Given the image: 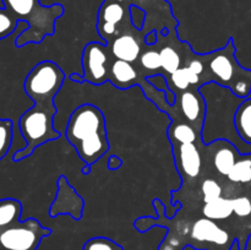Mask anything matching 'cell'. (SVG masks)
<instances>
[{
  "label": "cell",
  "mask_w": 251,
  "mask_h": 250,
  "mask_svg": "<svg viewBox=\"0 0 251 250\" xmlns=\"http://www.w3.org/2000/svg\"><path fill=\"white\" fill-rule=\"evenodd\" d=\"M120 166H122V161H120V158H118L117 156L110 157L109 162H108V168L112 169V171H114V169L119 168Z\"/></svg>",
  "instance_id": "32"
},
{
  "label": "cell",
  "mask_w": 251,
  "mask_h": 250,
  "mask_svg": "<svg viewBox=\"0 0 251 250\" xmlns=\"http://www.w3.org/2000/svg\"><path fill=\"white\" fill-rule=\"evenodd\" d=\"M139 73L131 63L115 59L110 66L109 81L119 88H129L137 82Z\"/></svg>",
  "instance_id": "15"
},
{
  "label": "cell",
  "mask_w": 251,
  "mask_h": 250,
  "mask_svg": "<svg viewBox=\"0 0 251 250\" xmlns=\"http://www.w3.org/2000/svg\"><path fill=\"white\" fill-rule=\"evenodd\" d=\"M201 195L205 203L212 202L217 199L222 198L223 188L216 179L207 178L201 183Z\"/></svg>",
  "instance_id": "24"
},
{
  "label": "cell",
  "mask_w": 251,
  "mask_h": 250,
  "mask_svg": "<svg viewBox=\"0 0 251 250\" xmlns=\"http://www.w3.org/2000/svg\"><path fill=\"white\" fill-rule=\"evenodd\" d=\"M22 211V202L17 199H0V229L21 221Z\"/></svg>",
  "instance_id": "17"
},
{
  "label": "cell",
  "mask_w": 251,
  "mask_h": 250,
  "mask_svg": "<svg viewBox=\"0 0 251 250\" xmlns=\"http://www.w3.org/2000/svg\"><path fill=\"white\" fill-rule=\"evenodd\" d=\"M234 213L233 211V199L220 198L212 202L205 203L202 207L203 217L218 222L228 220Z\"/></svg>",
  "instance_id": "19"
},
{
  "label": "cell",
  "mask_w": 251,
  "mask_h": 250,
  "mask_svg": "<svg viewBox=\"0 0 251 250\" xmlns=\"http://www.w3.org/2000/svg\"><path fill=\"white\" fill-rule=\"evenodd\" d=\"M83 199L76 194L68 179L60 175L58 180V194L53 205L50 206L49 215L51 217H56L58 215H70L75 220H80L83 212Z\"/></svg>",
  "instance_id": "10"
},
{
  "label": "cell",
  "mask_w": 251,
  "mask_h": 250,
  "mask_svg": "<svg viewBox=\"0 0 251 250\" xmlns=\"http://www.w3.org/2000/svg\"><path fill=\"white\" fill-rule=\"evenodd\" d=\"M234 123L239 136L245 142L251 144V98H245L238 107Z\"/></svg>",
  "instance_id": "20"
},
{
  "label": "cell",
  "mask_w": 251,
  "mask_h": 250,
  "mask_svg": "<svg viewBox=\"0 0 251 250\" xmlns=\"http://www.w3.org/2000/svg\"><path fill=\"white\" fill-rule=\"evenodd\" d=\"M227 179L233 184L251 183V154H242L238 158Z\"/></svg>",
  "instance_id": "21"
},
{
  "label": "cell",
  "mask_w": 251,
  "mask_h": 250,
  "mask_svg": "<svg viewBox=\"0 0 251 250\" xmlns=\"http://www.w3.org/2000/svg\"><path fill=\"white\" fill-rule=\"evenodd\" d=\"M112 58H114L108 44L102 42H91L83 48L81 64L85 82L102 85L109 81Z\"/></svg>",
  "instance_id": "7"
},
{
  "label": "cell",
  "mask_w": 251,
  "mask_h": 250,
  "mask_svg": "<svg viewBox=\"0 0 251 250\" xmlns=\"http://www.w3.org/2000/svg\"><path fill=\"white\" fill-rule=\"evenodd\" d=\"M191 238L199 243L216 245L217 248H227L232 249L234 240H232L230 234L223 229L216 221L202 217L199 218L191 227Z\"/></svg>",
  "instance_id": "12"
},
{
  "label": "cell",
  "mask_w": 251,
  "mask_h": 250,
  "mask_svg": "<svg viewBox=\"0 0 251 250\" xmlns=\"http://www.w3.org/2000/svg\"><path fill=\"white\" fill-rule=\"evenodd\" d=\"M205 73L202 75V85L216 82L227 87L240 98H248L251 93V69L244 68L235 56V46L229 39L225 47L201 54Z\"/></svg>",
  "instance_id": "4"
},
{
  "label": "cell",
  "mask_w": 251,
  "mask_h": 250,
  "mask_svg": "<svg viewBox=\"0 0 251 250\" xmlns=\"http://www.w3.org/2000/svg\"><path fill=\"white\" fill-rule=\"evenodd\" d=\"M50 233L36 218L21 220L0 229V250H37Z\"/></svg>",
  "instance_id": "6"
},
{
  "label": "cell",
  "mask_w": 251,
  "mask_h": 250,
  "mask_svg": "<svg viewBox=\"0 0 251 250\" xmlns=\"http://www.w3.org/2000/svg\"><path fill=\"white\" fill-rule=\"evenodd\" d=\"M176 167L183 181L196 180L202 173L203 158L196 144L173 145Z\"/></svg>",
  "instance_id": "9"
},
{
  "label": "cell",
  "mask_w": 251,
  "mask_h": 250,
  "mask_svg": "<svg viewBox=\"0 0 251 250\" xmlns=\"http://www.w3.org/2000/svg\"><path fill=\"white\" fill-rule=\"evenodd\" d=\"M1 2L17 21H25L29 26L16 38L17 48L42 43L47 36H53L56 20L64 14L60 4L44 6L41 0H1Z\"/></svg>",
  "instance_id": "5"
},
{
  "label": "cell",
  "mask_w": 251,
  "mask_h": 250,
  "mask_svg": "<svg viewBox=\"0 0 251 250\" xmlns=\"http://www.w3.org/2000/svg\"><path fill=\"white\" fill-rule=\"evenodd\" d=\"M17 25L19 21L5 7H0V41L11 36L16 31Z\"/></svg>",
  "instance_id": "26"
},
{
  "label": "cell",
  "mask_w": 251,
  "mask_h": 250,
  "mask_svg": "<svg viewBox=\"0 0 251 250\" xmlns=\"http://www.w3.org/2000/svg\"><path fill=\"white\" fill-rule=\"evenodd\" d=\"M64 135L85 166L91 167L109 151L104 114L93 104H81L71 113Z\"/></svg>",
  "instance_id": "3"
},
{
  "label": "cell",
  "mask_w": 251,
  "mask_h": 250,
  "mask_svg": "<svg viewBox=\"0 0 251 250\" xmlns=\"http://www.w3.org/2000/svg\"><path fill=\"white\" fill-rule=\"evenodd\" d=\"M14 141V122L0 119V161L7 156Z\"/></svg>",
  "instance_id": "23"
},
{
  "label": "cell",
  "mask_w": 251,
  "mask_h": 250,
  "mask_svg": "<svg viewBox=\"0 0 251 250\" xmlns=\"http://www.w3.org/2000/svg\"><path fill=\"white\" fill-rule=\"evenodd\" d=\"M140 65L149 71H156L162 69V60L159 50L157 49H147V50L142 51L140 55Z\"/></svg>",
  "instance_id": "27"
},
{
  "label": "cell",
  "mask_w": 251,
  "mask_h": 250,
  "mask_svg": "<svg viewBox=\"0 0 251 250\" xmlns=\"http://www.w3.org/2000/svg\"><path fill=\"white\" fill-rule=\"evenodd\" d=\"M157 36H158V32H156V31L150 32V33L146 36V38H145V43H146L149 47L156 46Z\"/></svg>",
  "instance_id": "31"
},
{
  "label": "cell",
  "mask_w": 251,
  "mask_h": 250,
  "mask_svg": "<svg viewBox=\"0 0 251 250\" xmlns=\"http://www.w3.org/2000/svg\"><path fill=\"white\" fill-rule=\"evenodd\" d=\"M206 102V114L201 129V144L207 146L216 140L232 142L242 154H251V144L239 136L234 118L238 107L245 98L235 96L229 88L216 82L203 83L199 87Z\"/></svg>",
  "instance_id": "2"
},
{
  "label": "cell",
  "mask_w": 251,
  "mask_h": 250,
  "mask_svg": "<svg viewBox=\"0 0 251 250\" xmlns=\"http://www.w3.org/2000/svg\"><path fill=\"white\" fill-rule=\"evenodd\" d=\"M169 86L174 91H185L190 87H200L202 85L200 76L196 75L188 66H181L180 69L169 75Z\"/></svg>",
  "instance_id": "18"
},
{
  "label": "cell",
  "mask_w": 251,
  "mask_h": 250,
  "mask_svg": "<svg viewBox=\"0 0 251 250\" xmlns=\"http://www.w3.org/2000/svg\"><path fill=\"white\" fill-rule=\"evenodd\" d=\"M82 250H124L119 244L113 242L109 238L96 237L91 238L85 243Z\"/></svg>",
  "instance_id": "28"
},
{
  "label": "cell",
  "mask_w": 251,
  "mask_h": 250,
  "mask_svg": "<svg viewBox=\"0 0 251 250\" xmlns=\"http://www.w3.org/2000/svg\"><path fill=\"white\" fill-rule=\"evenodd\" d=\"M210 145L215 149L212 156V164L216 172L220 175L227 176L234 167L235 162L242 156V153L238 151L237 147L232 142L227 141V140H216Z\"/></svg>",
  "instance_id": "13"
},
{
  "label": "cell",
  "mask_w": 251,
  "mask_h": 250,
  "mask_svg": "<svg viewBox=\"0 0 251 250\" xmlns=\"http://www.w3.org/2000/svg\"><path fill=\"white\" fill-rule=\"evenodd\" d=\"M130 16L129 10L119 0H104L100 9L97 22V31L105 43H110L115 37L119 36V26L125 17Z\"/></svg>",
  "instance_id": "8"
},
{
  "label": "cell",
  "mask_w": 251,
  "mask_h": 250,
  "mask_svg": "<svg viewBox=\"0 0 251 250\" xmlns=\"http://www.w3.org/2000/svg\"><path fill=\"white\" fill-rule=\"evenodd\" d=\"M70 78L73 81H76V82H80V83L85 82V80H83V76L82 75H77V74H71Z\"/></svg>",
  "instance_id": "33"
},
{
  "label": "cell",
  "mask_w": 251,
  "mask_h": 250,
  "mask_svg": "<svg viewBox=\"0 0 251 250\" xmlns=\"http://www.w3.org/2000/svg\"><path fill=\"white\" fill-rule=\"evenodd\" d=\"M176 103L181 110V115L189 124L193 125L201 135L203 119L206 114V102L198 87H190L181 91L176 97Z\"/></svg>",
  "instance_id": "11"
},
{
  "label": "cell",
  "mask_w": 251,
  "mask_h": 250,
  "mask_svg": "<svg viewBox=\"0 0 251 250\" xmlns=\"http://www.w3.org/2000/svg\"><path fill=\"white\" fill-rule=\"evenodd\" d=\"M146 81L151 86H154L156 90L162 91V92L166 93V102L168 103V105H174L176 103V96L173 92V90L169 86L168 80H167L164 76L162 75H154V76H147Z\"/></svg>",
  "instance_id": "25"
},
{
  "label": "cell",
  "mask_w": 251,
  "mask_h": 250,
  "mask_svg": "<svg viewBox=\"0 0 251 250\" xmlns=\"http://www.w3.org/2000/svg\"><path fill=\"white\" fill-rule=\"evenodd\" d=\"M183 66H188L190 70H193L194 73L198 76H200L201 81H202V75L205 73V64H203L202 59H201V54H195L193 58H190L188 60V63L184 64Z\"/></svg>",
  "instance_id": "30"
},
{
  "label": "cell",
  "mask_w": 251,
  "mask_h": 250,
  "mask_svg": "<svg viewBox=\"0 0 251 250\" xmlns=\"http://www.w3.org/2000/svg\"><path fill=\"white\" fill-rule=\"evenodd\" d=\"M233 211L240 218H247L251 215V200L248 196L242 195L233 199Z\"/></svg>",
  "instance_id": "29"
},
{
  "label": "cell",
  "mask_w": 251,
  "mask_h": 250,
  "mask_svg": "<svg viewBox=\"0 0 251 250\" xmlns=\"http://www.w3.org/2000/svg\"><path fill=\"white\" fill-rule=\"evenodd\" d=\"M108 47L115 59L125 60L131 64L139 60L142 53L141 43L131 33L119 34L110 43H108Z\"/></svg>",
  "instance_id": "14"
},
{
  "label": "cell",
  "mask_w": 251,
  "mask_h": 250,
  "mask_svg": "<svg viewBox=\"0 0 251 250\" xmlns=\"http://www.w3.org/2000/svg\"><path fill=\"white\" fill-rule=\"evenodd\" d=\"M168 137L173 145L196 144L199 140L201 141L200 132L188 122H173L168 130Z\"/></svg>",
  "instance_id": "16"
},
{
  "label": "cell",
  "mask_w": 251,
  "mask_h": 250,
  "mask_svg": "<svg viewBox=\"0 0 251 250\" xmlns=\"http://www.w3.org/2000/svg\"><path fill=\"white\" fill-rule=\"evenodd\" d=\"M159 54H161L162 69L167 74H169V75L176 73L178 69H180L183 66L181 55L174 47L163 46L159 49Z\"/></svg>",
  "instance_id": "22"
},
{
  "label": "cell",
  "mask_w": 251,
  "mask_h": 250,
  "mask_svg": "<svg viewBox=\"0 0 251 250\" xmlns=\"http://www.w3.org/2000/svg\"><path fill=\"white\" fill-rule=\"evenodd\" d=\"M65 77L63 69L51 60L41 61L27 74L24 90L29 100H33V105L24 112L19 119V129L27 146L17 151L12 156V161H22L32 156L39 146L61 136V132L54 126L56 114L54 100Z\"/></svg>",
  "instance_id": "1"
}]
</instances>
